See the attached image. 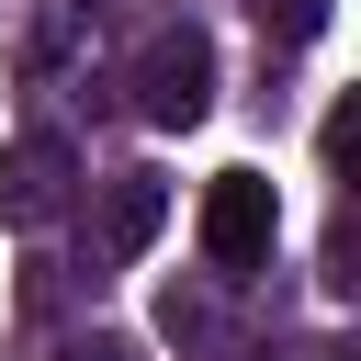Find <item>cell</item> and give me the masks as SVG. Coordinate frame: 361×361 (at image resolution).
Listing matches in <instances>:
<instances>
[{"mask_svg":"<svg viewBox=\"0 0 361 361\" xmlns=\"http://www.w3.org/2000/svg\"><path fill=\"white\" fill-rule=\"evenodd\" d=\"M135 113H147V124H203V113H214V45H203L192 23H169V34L147 45V68H135Z\"/></svg>","mask_w":361,"mask_h":361,"instance_id":"7a4b0ae2","label":"cell"},{"mask_svg":"<svg viewBox=\"0 0 361 361\" xmlns=\"http://www.w3.org/2000/svg\"><path fill=\"white\" fill-rule=\"evenodd\" d=\"M271 226H282V203H271L259 169H214L203 180V259L214 271H259L271 259Z\"/></svg>","mask_w":361,"mask_h":361,"instance_id":"6da1fadb","label":"cell"},{"mask_svg":"<svg viewBox=\"0 0 361 361\" xmlns=\"http://www.w3.org/2000/svg\"><path fill=\"white\" fill-rule=\"evenodd\" d=\"M158 226H169V180L124 169V180L102 192V237H90V259H135V248H147Z\"/></svg>","mask_w":361,"mask_h":361,"instance_id":"277c9868","label":"cell"},{"mask_svg":"<svg viewBox=\"0 0 361 361\" xmlns=\"http://www.w3.org/2000/svg\"><path fill=\"white\" fill-rule=\"evenodd\" d=\"M56 361H135V350H124V338H68Z\"/></svg>","mask_w":361,"mask_h":361,"instance_id":"52a82bcc","label":"cell"},{"mask_svg":"<svg viewBox=\"0 0 361 361\" xmlns=\"http://www.w3.org/2000/svg\"><path fill=\"white\" fill-rule=\"evenodd\" d=\"M23 11H34V23H23V68H56L68 34L90 23V0H23Z\"/></svg>","mask_w":361,"mask_h":361,"instance_id":"5b68a950","label":"cell"},{"mask_svg":"<svg viewBox=\"0 0 361 361\" xmlns=\"http://www.w3.org/2000/svg\"><path fill=\"white\" fill-rule=\"evenodd\" d=\"M259 11V34H282V45H316L327 34V0H248Z\"/></svg>","mask_w":361,"mask_h":361,"instance_id":"8992f818","label":"cell"},{"mask_svg":"<svg viewBox=\"0 0 361 361\" xmlns=\"http://www.w3.org/2000/svg\"><path fill=\"white\" fill-rule=\"evenodd\" d=\"M68 135H11L0 147V226H45L56 203H68Z\"/></svg>","mask_w":361,"mask_h":361,"instance_id":"3957f363","label":"cell"}]
</instances>
